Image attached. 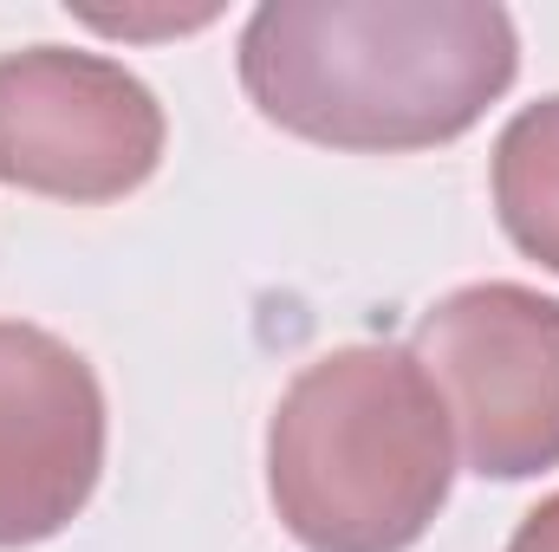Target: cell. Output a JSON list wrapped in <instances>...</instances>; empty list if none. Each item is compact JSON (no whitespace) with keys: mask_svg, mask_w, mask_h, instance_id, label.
I'll list each match as a JSON object with an SVG mask.
<instances>
[{"mask_svg":"<svg viewBox=\"0 0 559 552\" xmlns=\"http://www.w3.org/2000/svg\"><path fill=\"white\" fill-rule=\"evenodd\" d=\"M235 65L274 131L397 156L475 131L521 79V39L495 0H267Z\"/></svg>","mask_w":559,"mask_h":552,"instance_id":"1","label":"cell"},{"mask_svg":"<svg viewBox=\"0 0 559 552\" xmlns=\"http://www.w3.org/2000/svg\"><path fill=\"white\" fill-rule=\"evenodd\" d=\"M455 481V429L411 345L312 358L267 422V501L306 552H411Z\"/></svg>","mask_w":559,"mask_h":552,"instance_id":"2","label":"cell"},{"mask_svg":"<svg viewBox=\"0 0 559 552\" xmlns=\"http://www.w3.org/2000/svg\"><path fill=\"white\" fill-rule=\"evenodd\" d=\"M429 371L462 468L481 481H534L559 468V299L521 279L442 292L411 338Z\"/></svg>","mask_w":559,"mask_h":552,"instance_id":"3","label":"cell"},{"mask_svg":"<svg viewBox=\"0 0 559 552\" xmlns=\"http://www.w3.org/2000/svg\"><path fill=\"white\" fill-rule=\"evenodd\" d=\"M163 105L124 59L79 46L0 52V182L52 202H124L163 163Z\"/></svg>","mask_w":559,"mask_h":552,"instance_id":"4","label":"cell"},{"mask_svg":"<svg viewBox=\"0 0 559 552\" xmlns=\"http://www.w3.org/2000/svg\"><path fill=\"white\" fill-rule=\"evenodd\" d=\"M105 475V384L46 325L0 319V552L59 540Z\"/></svg>","mask_w":559,"mask_h":552,"instance_id":"5","label":"cell"},{"mask_svg":"<svg viewBox=\"0 0 559 552\" xmlns=\"http://www.w3.org/2000/svg\"><path fill=\"white\" fill-rule=\"evenodd\" d=\"M495 215L527 261L559 274V92L521 105L495 137Z\"/></svg>","mask_w":559,"mask_h":552,"instance_id":"6","label":"cell"},{"mask_svg":"<svg viewBox=\"0 0 559 552\" xmlns=\"http://www.w3.org/2000/svg\"><path fill=\"white\" fill-rule=\"evenodd\" d=\"M98 33H124V39H143V33H189V26H209L215 7H189V13H85Z\"/></svg>","mask_w":559,"mask_h":552,"instance_id":"7","label":"cell"},{"mask_svg":"<svg viewBox=\"0 0 559 552\" xmlns=\"http://www.w3.org/2000/svg\"><path fill=\"white\" fill-rule=\"evenodd\" d=\"M508 552H559V494H547V501L514 527Z\"/></svg>","mask_w":559,"mask_h":552,"instance_id":"8","label":"cell"}]
</instances>
